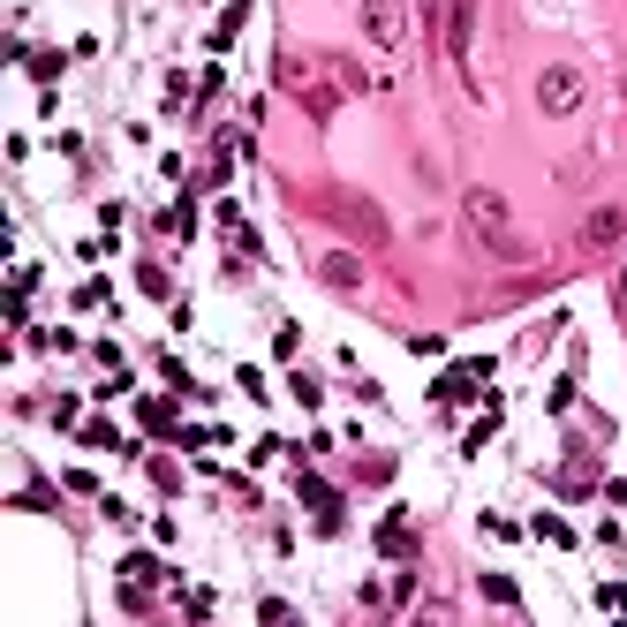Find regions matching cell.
Masks as SVG:
<instances>
[{"mask_svg": "<svg viewBox=\"0 0 627 627\" xmlns=\"http://www.w3.org/2000/svg\"><path fill=\"white\" fill-rule=\"evenodd\" d=\"M620 303H627V272H620Z\"/></svg>", "mask_w": 627, "mask_h": 627, "instance_id": "8", "label": "cell"}, {"mask_svg": "<svg viewBox=\"0 0 627 627\" xmlns=\"http://www.w3.org/2000/svg\"><path fill=\"white\" fill-rule=\"evenodd\" d=\"M537 99H544V114H575L582 106V68H544Z\"/></svg>", "mask_w": 627, "mask_h": 627, "instance_id": "2", "label": "cell"}, {"mask_svg": "<svg viewBox=\"0 0 627 627\" xmlns=\"http://www.w3.org/2000/svg\"><path fill=\"white\" fill-rule=\"evenodd\" d=\"M446 46H454V61H469V46H476V0H454V16H446Z\"/></svg>", "mask_w": 627, "mask_h": 627, "instance_id": "4", "label": "cell"}, {"mask_svg": "<svg viewBox=\"0 0 627 627\" xmlns=\"http://www.w3.org/2000/svg\"><path fill=\"white\" fill-rule=\"evenodd\" d=\"M582 242H590V250H612V242H620V204L590 212V220H582Z\"/></svg>", "mask_w": 627, "mask_h": 627, "instance_id": "5", "label": "cell"}, {"mask_svg": "<svg viewBox=\"0 0 627 627\" xmlns=\"http://www.w3.org/2000/svg\"><path fill=\"white\" fill-rule=\"evenodd\" d=\"M484 250H492L499 265H522V257H529V242H522V235H492V242H484Z\"/></svg>", "mask_w": 627, "mask_h": 627, "instance_id": "7", "label": "cell"}, {"mask_svg": "<svg viewBox=\"0 0 627 627\" xmlns=\"http://www.w3.org/2000/svg\"><path fill=\"white\" fill-rule=\"evenodd\" d=\"M469 227H476L484 242L507 235V197H499V189H469Z\"/></svg>", "mask_w": 627, "mask_h": 627, "instance_id": "3", "label": "cell"}, {"mask_svg": "<svg viewBox=\"0 0 627 627\" xmlns=\"http://www.w3.org/2000/svg\"><path fill=\"white\" fill-rule=\"evenodd\" d=\"M363 31H371L378 38V46H401V38H408V8H401V0H363Z\"/></svg>", "mask_w": 627, "mask_h": 627, "instance_id": "1", "label": "cell"}, {"mask_svg": "<svg viewBox=\"0 0 627 627\" xmlns=\"http://www.w3.org/2000/svg\"><path fill=\"white\" fill-rule=\"evenodd\" d=\"M325 280H333V288H356V280H363V265H356L348 250H333V257H325Z\"/></svg>", "mask_w": 627, "mask_h": 627, "instance_id": "6", "label": "cell"}]
</instances>
